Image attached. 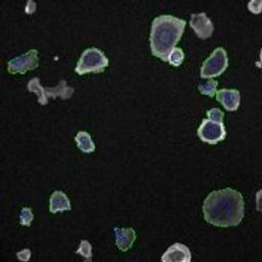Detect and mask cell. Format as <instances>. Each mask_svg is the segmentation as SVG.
Returning <instances> with one entry per match:
<instances>
[{
	"mask_svg": "<svg viewBox=\"0 0 262 262\" xmlns=\"http://www.w3.org/2000/svg\"><path fill=\"white\" fill-rule=\"evenodd\" d=\"M218 86V82L215 80H209L208 82L204 83V84H200L198 86L199 91L204 94V95H208L210 97H213L216 93V89Z\"/></svg>",
	"mask_w": 262,
	"mask_h": 262,
	"instance_id": "9a60e30c",
	"label": "cell"
},
{
	"mask_svg": "<svg viewBox=\"0 0 262 262\" xmlns=\"http://www.w3.org/2000/svg\"><path fill=\"white\" fill-rule=\"evenodd\" d=\"M199 138L209 144H216L219 141H222L226 137L225 127L223 122H214L209 119H203L199 129H198Z\"/></svg>",
	"mask_w": 262,
	"mask_h": 262,
	"instance_id": "8992f818",
	"label": "cell"
},
{
	"mask_svg": "<svg viewBox=\"0 0 262 262\" xmlns=\"http://www.w3.org/2000/svg\"><path fill=\"white\" fill-rule=\"evenodd\" d=\"M27 87L30 92L37 94L38 102L41 105L47 104L49 98L60 97L61 99H69L75 92L73 87L68 86L66 80H60L58 85L55 87H43L40 84V79L38 77L31 79L28 82Z\"/></svg>",
	"mask_w": 262,
	"mask_h": 262,
	"instance_id": "3957f363",
	"label": "cell"
},
{
	"mask_svg": "<svg viewBox=\"0 0 262 262\" xmlns=\"http://www.w3.org/2000/svg\"><path fill=\"white\" fill-rule=\"evenodd\" d=\"M72 209L71 202L67 194L61 190H55L49 200V211L51 213H57L62 211H70Z\"/></svg>",
	"mask_w": 262,
	"mask_h": 262,
	"instance_id": "7c38bea8",
	"label": "cell"
},
{
	"mask_svg": "<svg viewBox=\"0 0 262 262\" xmlns=\"http://www.w3.org/2000/svg\"><path fill=\"white\" fill-rule=\"evenodd\" d=\"M161 260L163 262H190L191 253L184 244L175 243L162 255Z\"/></svg>",
	"mask_w": 262,
	"mask_h": 262,
	"instance_id": "9c48e42d",
	"label": "cell"
},
{
	"mask_svg": "<svg viewBox=\"0 0 262 262\" xmlns=\"http://www.w3.org/2000/svg\"><path fill=\"white\" fill-rule=\"evenodd\" d=\"M185 25V19L170 14H162L155 17L149 34V45L152 55L167 61L170 52L182 37Z\"/></svg>",
	"mask_w": 262,
	"mask_h": 262,
	"instance_id": "7a4b0ae2",
	"label": "cell"
},
{
	"mask_svg": "<svg viewBox=\"0 0 262 262\" xmlns=\"http://www.w3.org/2000/svg\"><path fill=\"white\" fill-rule=\"evenodd\" d=\"M34 220V214L32 209L29 207H24L19 212V223L24 226H30Z\"/></svg>",
	"mask_w": 262,
	"mask_h": 262,
	"instance_id": "e0dca14e",
	"label": "cell"
},
{
	"mask_svg": "<svg viewBox=\"0 0 262 262\" xmlns=\"http://www.w3.org/2000/svg\"><path fill=\"white\" fill-rule=\"evenodd\" d=\"M108 66V58L103 51L96 47L85 49L75 68L78 75H85L88 73H102Z\"/></svg>",
	"mask_w": 262,
	"mask_h": 262,
	"instance_id": "277c9868",
	"label": "cell"
},
{
	"mask_svg": "<svg viewBox=\"0 0 262 262\" xmlns=\"http://www.w3.org/2000/svg\"><path fill=\"white\" fill-rule=\"evenodd\" d=\"M75 141L77 143V146L79 147L80 150L86 154H90L94 151L95 149V144L90 136L89 133L86 131H79L77 135L75 136Z\"/></svg>",
	"mask_w": 262,
	"mask_h": 262,
	"instance_id": "4fadbf2b",
	"label": "cell"
},
{
	"mask_svg": "<svg viewBox=\"0 0 262 262\" xmlns=\"http://www.w3.org/2000/svg\"><path fill=\"white\" fill-rule=\"evenodd\" d=\"M184 59V52L181 48L175 47L169 54L168 56V62L172 64L173 67H179Z\"/></svg>",
	"mask_w": 262,
	"mask_h": 262,
	"instance_id": "5bb4252c",
	"label": "cell"
},
{
	"mask_svg": "<svg viewBox=\"0 0 262 262\" xmlns=\"http://www.w3.org/2000/svg\"><path fill=\"white\" fill-rule=\"evenodd\" d=\"M114 232L116 235V245L118 249L123 252L128 251L133 246L136 239L135 230L131 227H128V228L115 227Z\"/></svg>",
	"mask_w": 262,
	"mask_h": 262,
	"instance_id": "8fae6325",
	"label": "cell"
},
{
	"mask_svg": "<svg viewBox=\"0 0 262 262\" xmlns=\"http://www.w3.org/2000/svg\"><path fill=\"white\" fill-rule=\"evenodd\" d=\"M77 254L81 255L85 261H91L92 259V247L87 239H83L80 242L79 248L76 251Z\"/></svg>",
	"mask_w": 262,
	"mask_h": 262,
	"instance_id": "2e32d148",
	"label": "cell"
},
{
	"mask_svg": "<svg viewBox=\"0 0 262 262\" xmlns=\"http://www.w3.org/2000/svg\"><path fill=\"white\" fill-rule=\"evenodd\" d=\"M38 66V50L31 49L28 52L10 59L7 62V71L10 74H25L28 71L37 69Z\"/></svg>",
	"mask_w": 262,
	"mask_h": 262,
	"instance_id": "52a82bcc",
	"label": "cell"
},
{
	"mask_svg": "<svg viewBox=\"0 0 262 262\" xmlns=\"http://www.w3.org/2000/svg\"><path fill=\"white\" fill-rule=\"evenodd\" d=\"M207 116L209 118V120H212L214 122H220L222 123L223 121V112L217 107H213L211 110H208L207 111Z\"/></svg>",
	"mask_w": 262,
	"mask_h": 262,
	"instance_id": "ac0fdd59",
	"label": "cell"
},
{
	"mask_svg": "<svg viewBox=\"0 0 262 262\" xmlns=\"http://www.w3.org/2000/svg\"><path fill=\"white\" fill-rule=\"evenodd\" d=\"M216 99L224 106L228 112L236 111L241 102V94L237 89L222 88L216 91Z\"/></svg>",
	"mask_w": 262,
	"mask_h": 262,
	"instance_id": "30bf717a",
	"label": "cell"
},
{
	"mask_svg": "<svg viewBox=\"0 0 262 262\" xmlns=\"http://www.w3.org/2000/svg\"><path fill=\"white\" fill-rule=\"evenodd\" d=\"M228 67V57L223 47H217L203 62L201 68L202 78H214L220 76Z\"/></svg>",
	"mask_w": 262,
	"mask_h": 262,
	"instance_id": "5b68a950",
	"label": "cell"
},
{
	"mask_svg": "<svg viewBox=\"0 0 262 262\" xmlns=\"http://www.w3.org/2000/svg\"><path fill=\"white\" fill-rule=\"evenodd\" d=\"M259 4H262L261 1H251L249 2L248 4V7H249V10L254 12V13H259L261 11V5Z\"/></svg>",
	"mask_w": 262,
	"mask_h": 262,
	"instance_id": "ffe728a7",
	"label": "cell"
},
{
	"mask_svg": "<svg viewBox=\"0 0 262 262\" xmlns=\"http://www.w3.org/2000/svg\"><path fill=\"white\" fill-rule=\"evenodd\" d=\"M189 26L201 39H207L211 37L214 31V25L205 12L192 13L190 15Z\"/></svg>",
	"mask_w": 262,
	"mask_h": 262,
	"instance_id": "ba28073f",
	"label": "cell"
},
{
	"mask_svg": "<svg viewBox=\"0 0 262 262\" xmlns=\"http://www.w3.org/2000/svg\"><path fill=\"white\" fill-rule=\"evenodd\" d=\"M205 221L219 227L237 226L245 215L243 194L226 187L211 191L203 203Z\"/></svg>",
	"mask_w": 262,
	"mask_h": 262,
	"instance_id": "6da1fadb",
	"label": "cell"
},
{
	"mask_svg": "<svg viewBox=\"0 0 262 262\" xmlns=\"http://www.w3.org/2000/svg\"><path fill=\"white\" fill-rule=\"evenodd\" d=\"M16 257L20 261H25V262L29 261V259L31 257V250L30 249H24V250L16 253Z\"/></svg>",
	"mask_w": 262,
	"mask_h": 262,
	"instance_id": "d6986e66",
	"label": "cell"
}]
</instances>
